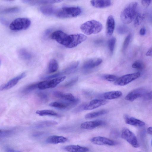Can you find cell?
<instances>
[{"label": "cell", "mask_w": 152, "mask_h": 152, "mask_svg": "<svg viewBox=\"0 0 152 152\" xmlns=\"http://www.w3.org/2000/svg\"><path fill=\"white\" fill-rule=\"evenodd\" d=\"M138 7V3L132 2L127 5L122 10L120 17L122 22L125 24L131 23L135 19Z\"/></svg>", "instance_id": "obj_1"}, {"label": "cell", "mask_w": 152, "mask_h": 152, "mask_svg": "<svg viewBox=\"0 0 152 152\" xmlns=\"http://www.w3.org/2000/svg\"><path fill=\"white\" fill-rule=\"evenodd\" d=\"M102 28L101 23L94 20L87 21L80 26L82 31L87 35L98 33L102 30Z\"/></svg>", "instance_id": "obj_2"}, {"label": "cell", "mask_w": 152, "mask_h": 152, "mask_svg": "<svg viewBox=\"0 0 152 152\" xmlns=\"http://www.w3.org/2000/svg\"><path fill=\"white\" fill-rule=\"evenodd\" d=\"M81 12V9L78 7H65L58 10L56 15L61 18H72L79 15Z\"/></svg>", "instance_id": "obj_3"}, {"label": "cell", "mask_w": 152, "mask_h": 152, "mask_svg": "<svg viewBox=\"0 0 152 152\" xmlns=\"http://www.w3.org/2000/svg\"><path fill=\"white\" fill-rule=\"evenodd\" d=\"M31 24L30 20L26 18H18L14 20L9 26L10 29L14 31H19L27 29Z\"/></svg>", "instance_id": "obj_4"}, {"label": "cell", "mask_w": 152, "mask_h": 152, "mask_svg": "<svg viewBox=\"0 0 152 152\" xmlns=\"http://www.w3.org/2000/svg\"><path fill=\"white\" fill-rule=\"evenodd\" d=\"M66 76H59L38 83V88L44 90L56 87L58 84L63 81L66 78Z\"/></svg>", "instance_id": "obj_5"}, {"label": "cell", "mask_w": 152, "mask_h": 152, "mask_svg": "<svg viewBox=\"0 0 152 152\" xmlns=\"http://www.w3.org/2000/svg\"><path fill=\"white\" fill-rule=\"evenodd\" d=\"M50 38L67 48L69 42V35L62 31L56 30L53 32L51 34Z\"/></svg>", "instance_id": "obj_6"}, {"label": "cell", "mask_w": 152, "mask_h": 152, "mask_svg": "<svg viewBox=\"0 0 152 152\" xmlns=\"http://www.w3.org/2000/svg\"><path fill=\"white\" fill-rule=\"evenodd\" d=\"M140 75L139 72L126 74L118 77L114 84L117 86H124L139 78Z\"/></svg>", "instance_id": "obj_7"}, {"label": "cell", "mask_w": 152, "mask_h": 152, "mask_svg": "<svg viewBox=\"0 0 152 152\" xmlns=\"http://www.w3.org/2000/svg\"><path fill=\"white\" fill-rule=\"evenodd\" d=\"M121 136L123 139L126 140L133 147L135 148L139 147V145L135 135L128 128H123Z\"/></svg>", "instance_id": "obj_8"}, {"label": "cell", "mask_w": 152, "mask_h": 152, "mask_svg": "<svg viewBox=\"0 0 152 152\" xmlns=\"http://www.w3.org/2000/svg\"><path fill=\"white\" fill-rule=\"evenodd\" d=\"M146 93L145 89L142 88H138L134 89L130 91L126 96L125 99L127 101L133 102L136 99L144 96Z\"/></svg>", "instance_id": "obj_9"}, {"label": "cell", "mask_w": 152, "mask_h": 152, "mask_svg": "<svg viewBox=\"0 0 152 152\" xmlns=\"http://www.w3.org/2000/svg\"><path fill=\"white\" fill-rule=\"evenodd\" d=\"M26 75V73L23 72L13 78L1 86L0 90H6L11 88L17 84L20 80L24 77Z\"/></svg>", "instance_id": "obj_10"}, {"label": "cell", "mask_w": 152, "mask_h": 152, "mask_svg": "<svg viewBox=\"0 0 152 152\" xmlns=\"http://www.w3.org/2000/svg\"><path fill=\"white\" fill-rule=\"evenodd\" d=\"M91 141L95 144L99 145H107L112 146L117 144L116 142L112 140L100 136L93 137L91 139Z\"/></svg>", "instance_id": "obj_11"}, {"label": "cell", "mask_w": 152, "mask_h": 152, "mask_svg": "<svg viewBox=\"0 0 152 152\" xmlns=\"http://www.w3.org/2000/svg\"><path fill=\"white\" fill-rule=\"evenodd\" d=\"M108 102L107 101L104 99H95L91 101L85 105L84 110H92L104 105Z\"/></svg>", "instance_id": "obj_12"}, {"label": "cell", "mask_w": 152, "mask_h": 152, "mask_svg": "<svg viewBox=\"0 0 152 152\" xmlns=\"http://www.w3.org/2000/svg\"><path fill=\"white\" fill-rule=\"evenodd\" d=\"M105 124V123L104 121L100 120H97L83 123L80 125V127L83 129L91 130L97 127L104 125Z\"/></svg>", "instance_id": "obj_13"}, {"label": "cell", "mask_w": 152, "mask_h": 152, "mask_svg": "<svg viewBox=\"0 0 152 152\" xmlns=\"http://www.w3.org/2000/svg\"><path fill=\"white\" fill-rule=\"evenodd\" d=\"M56 97L62 99L66 102H74L77 100L75 99L74 96L71 93H64L59 91H54L53 93Z\"/></svg>", "instance_id": "obj_14"}, {"label": "cell", "mask_w": 152, "mask_h": 152, "mask_svg": "<svg viewBox=\"0 0 152 152\" xmlns=\"http://www.w3.org/2000/svg\"><path fill=\"white\" fill-rule=\"evenodd\" d=\"M115 27V22L113 16H109L107 19L106 25V34L107 37H109L113 34Z\"/></svg>", "instance_id": "obj_15"}, {"label": "cell", "mask_w": 152, "mask_h": 152, "mask_svg": "<svg viewBox=\"0 0 152 152\" xmlns=\"http://www.w3.org/2000/svg\"><path fill=\"white\" fill-rule=\"evenodd\" d=\"M102 62V60L99 58L88 60L85 61L83 64V67L85 69L93 68L100 65Z\"/></svg>", "instance_id": "obj_16"}, {"label": "cell", "mask_w": 152, "mask_h": 152, "mask_svg": "<svg viewBox=\"0 0 152 152\" xmlns=\"http://www.w3.org/2000/svg\"><path fill=\"white\" fill-rule=\"evenodd\" d=\"M124 118L126 124L141 127L145 124V123L143 121L129 115H125Z\"/></svg>", "instance_id": "obj_17"}, {"label": "cell", "mask_w": 152, "mask_h": 152, "mask_svg": "<svg viewBox=\"0 0 152 152\" xmlns=\"http://www.w3.org/2000/svg\"><path fill=\"white\" fill-rule=\"evenodd\" d=\"M62 0H22V1L24 3L32 5L41 4H48L58 3L62 1Z\"/></svg>", "instance_id": "obj_18"}, {"label": "cell", "mask_w": 152, "mask_h": 152, "mask_svg": "<svg viewBox=\"0 0 152 152\" xmlns=\"http://www.w3.org/2000/svg\"><path fill=\"white\" fill-rule=\"evenodd\" d=\"M77 102H54L50 103V106L61 110L67 108L69 106L75 105Z\"/></svg>", "instance_id": "obj_19"}, {"label": "cell", "mask_w": 152, "mask_h": 152, "mask_svg": "<svg viewBox=\"0 0 152 152\" xmlns=\"http://www.w3.org/2000/svg\"><path fill=\"white\" fill-rule=\"evenodd\" d=\"M91 5L94 7L97 8H104L109 7L111 4L110 0H92L90 2Z\"/></svg>", "instance_id": "obj_20"}, {"label": "cell", "mask_w": 152, "mask_h": 152, "mask_svg": "<svg viewBox=\"0 0 152 152\" xmlns=\"http://www.w3.org/2000/svg\"><path fill=\"white\" fill-rule=\"evenodd\" d=\"M64 149L69 152H86L89 150L88 148L78 145H69L66 146Z\"/></svg>", "instance_id": "obj_21"}, {"label": "cell", "mask_w": 152, "mask_h": 152, "mask_svg": "<svg viewBox=\"0 0 152 152\" xmlns=\"http://www.w3.org/2000/svg\"><path fill=\"white\" fill-rule=\"evenodd\" d=\"M122 95V92L118 91H112L104 93L103 97L106 99L111 100L120 97Z\"/></svg>", "instance_id": "obj_22"}, {"label": "cell", "mask_w": 152, "mask_h": 152, "mask_svg": "<svg viewBox=\"0 0 152 152\" xmlns=\"http://www.w3.org/2000/svg\"><path fill=\"white\" fill-rule=\"evenodd\" d=\"M58 10L50 6H45L40 8L41 12L43 14L47 16H51L56 14Z\"/></svg>", "instance_id": "obj_23"}, {"label": "cell", "mask_w": 152, "mask_h": 152, "mask_svg": "<svg viewBox=\"0 0 152 152\" xmlns=\"http://www.w3.org/2000/svg\"><path fill=\"white\" fill-rule=\"evenodd\" d=\"M67 140V138L63 136L53 135L48 137L46 142L49 143L56 144L64 143Z\"/></svg>", "instance_id": "obj_24"}, {"label": "cell", "mask_w": 152, "mask_h": 152, "mask_svg": "<svg viewBox=\"0 0 152 152\" xmlns=\"http://www.w3.org/2000/svg\"><path fill=\"white\" fill-rule=\"evenodd\" d=\"M58 123L54 121L48 120L39 122L34 125V127L37 128H43L50 127L57 124Z\"/></svg>", "instance_id": "obj_25"}, {"label": "cell", "mask_w": 152, "mask_h": 152, "mask_svg": "<svg viewBox=\"0 0 152 152\" xmlns=\"http://www.w3.org/2000/svg\"><path fill=\"white\" fill-rule=\"evenodd\" d=\"M108 111L105 110H102L96 111L94 112L86 114L85 118L86 119H91L107 114Z\"/></svg>", "instance_id": "obj_26"}, {"label": "cell", "mask_w": 152, "mask_h": 152, "mask_svg": "<svg viewBox=\"0 0 152 152\" xmlns=\"http://www.w3.org/2000/svg\"><path fill=\"white\" fill-rule=\"evenodd\" d=\"M18 53L19 56L24 60H28L32 58L31 54L26 49L21 48L19 49L18 52Z\"/></svg>", "instance_id": "obj_27"}, {"label": "cell", "mask_w": 152, "mask_h": 152, "mask_svg": "<svg viewBox=\"0 0 152 152\" xmlns=\"http://www.w3.org/2000/svg\"><path fill=\"white\" fill-rule=\"evenodd\" d=\"M58 64L57 61L54 59H51L48 64V72L52 73L56 72L58 68Z\"/></svg>", "instance_id": "obj_28"}, {"label": "cell", "mask_w": 152, "mask_h": 152, "mask_svg": "<svg viewBox=\"0 0 152 152\" xmlns=\"http://www.w3.org/2000/svg\"><path fill=\"white\" fill-rule=\"evenodd\" d=\"M36 113L40 116H58L59 115L55 112L50 110H38L36 111Z\"/></svg>", "instance_id": "obj_29"}, {"label": "cell", "mask_w": 152, "mask_h": 152, "mask_svg": "<svg viewBox=\"0 0 152 152\" xmlns=\"http://www.w3.org/2000/svg\"><path fill=\"white\" fill-rule=\"evenodd\" d=\"M79 64L78 61L73 62L64 69L63 72L66 73L70 72L77 67Z\"/></svg>", "instance_id": "obj_30"}, {"label": "cell", "mask_w": 152, "mask_h": 152, "mask_svg": "<svg viewBox=\"0 0 152 152\" xmlns=\"http://www.w3.org/2000/svg\"><path fill=\"white\" fill-rule=\"evenodd\" d=\"M144 18L145 16L143 14L138 13L134 20V26L136 27L140 25L143 21Z\"/></svg>", "instance_id": "obj_31"}, {"label": "cell", "mask_w": 152, "mask_h": 152, "mask_svg": "<svg viewBox=\"0 0 152 152\" xmlns=\"http://www.w3.org/2000/svg\"><path fill=\"white\" fill-rule=\"evenodd\" d=\"M132 67L139 70L143 69L145 67L144 63L140 60H137L134 61L132 65Z\"/></svg>", "instance_id": "obj_32"}, {"label": "cell", "mask_w": 152, "mask_h": 152, "mask_svg": "<svg viewBox=\"0 0 152 152\" xmlns=\"http://www.w3.org/2000/svg\"><path fill=\"white\" fill-rule=\"evenodd\" d=\"M115 42L116 39L113 37L110 38L108 41V45L109 49L111 54H112L113 52Z\"/></svg>", "instance_id": "obj_33"}, {"label": "cell", "mask_w": 152, "mask_h": 152, "mask_svg": "<svg viewBox=\"0 0 152 152\" xmlns=\"http://www.w3.org/2000/svg\"><path fill=\"white\" fill-rule=\"evenodd\" d=\"M132 37L131 34H129L125 38L122 46V50L123 52H125L127 49L130 43Z\"/></svg>", "instance_id": "obj_34"}, {"label": "cell", "mask_w": 152, "mask_h": 152, "mask_svg": "<svg viewBox=\"0 0 152 152\" xmlns=\"http://www.w3.org/2000/svg\"><path fill=\"white\" fill-rule=\"evenodd\" d=\"M19 8L17 7H13L6 8L1 11L2 13H9L17 12L19 11Z\"/></svg>", "instance_id": "obj_35"}, {"label": "cell", "mask_w": 152, "mask_h": 152, "mask_svg": "<svg viewBox=\"0 0 152 152\" xmlns=\"http://www.w3.org/2000/svg\"><path fill=\"white\" fill-rule=\"evenodd\" d=\"M104 80L110 82H115L118 78L116 75L111 74H105L102 76Z\"/></svg>", "instance_id": "obj_36"}, {"label": "cell", "mask_w": 152, "mask_h": 152, "mask_svg": "<svg viewBox=\"0 0 152 152\" xmlns=\"http://www.w3.org/2000/svg\"><path fill=\"white\" fill-rule=\"evenodd\" d=\"M38 83L29 85L26 87L23 90L24 93H28L36 88H38Z\"/></svg>", "instance_id": "obj_37"}, {"label": "cell", "mask_w": 152, "mask_h": 152, "mask_svg": "<svg viewBox=\"0 0 152 152\" xmlns=\"http://www.w3.org/2000/svg\"><path fill=\"white\" fill-rule=\"evenodd\" d=\"M37 96L39 99L43 102H45L48 100L47 95L44 92H39L37 94Z\"/></svg>", "instance_id": "obj_38"}, {"label": "cell", "mask_w": 152, "mask_h": 152, "mask_svg": "<svg viewBox=\"0 0 152 152\" xmlns=\"http://www.w3.org/2000/svg\"><path fill=\"white\" fill-rule=\"evenodd\" d=\"M13 133L12 130H1L0 137H4L9 136Z\"/></svg>", "instance_id": "obj_39"}, {"label": "cell", "mask_w": 152, "mask_h": 152, "mask_svg": "<svg viewBox=\"0 0 152 152\" xmlns=\"http://www.w3.org/2000/svg\"><path fill=\"white\" fill-rule=\"evenodd\" d=\"M118 33L121 34H123L127 32L128 31V28L124 26H119L117 29Z\"/></svg>", "instance_id": "obj_40"}, {"label": "cell", "mask_w": 152, "mask_h": 152, "mask_svg": "<svg viewBox=\"0 0 152 152\" xmlns=\"http://www.w3.org/2000/svg\"><path fill=\"white\" fill-rule=\"evenodd\" d=\"M78 80V77H76L74 78L65 84V86L66 87L72 86L74 85L77 81Z\"/></svg>", "instance_id": "obj_41"}, {"label": "cell", "mask_w": 152, "mask_h": 152, "mask_svg": "<svg viewBox=\"0 0 152 152\" xmlns=\"http://www.w3.org/2000/svg\"><path fill=\"white\" fill-rule=\"evenodd\" d=\"M151 3V0H142L141 1V3L142 5L144 7H148L150 4Z\"/></svg>", "instance_id": "obj_42"}, {"label": "cell", "mask_w": 152, "mask_h": 152, "mask_svg": "<svg viewBox=\"0 0 152 152\" xmlns=\"http://www.w3.org/2000/svg\"><path fill=\"white\" fill-rule=\"evenodd\" d=\"M145 99H152V91L146 93L144 96Z\"/></svg>", "instance_id": "obj_43"}, {"label": "cell", "mask_w": 152, "mask_h": 152, "mask_svg": "<svg viewBox=\"0 0 152 152\" xmlns=\"http://www.w3.org/2000/svg\"><path fill=\"white\" fill-rule=\"evenodd\" d=\"M146 30L145 28L142 27L141 28L139 31V34L141 35H144L146 33Z\"/></svg>", "instance_id": "obj_44"}, {"label": "cell", "mask_w": 152, "mask_h": 152, "mask_svg": "<svg viewBox=\"0 0 152 152\" xmlns=\"http://www.w3.org/2000/svg\"><path fill=\"white\" fill-rule=\"evenodd\" d=\"M145 55L148 56H152V47L149 48L146 52Z\"/></svg>", "instance_id": "obj_45"}, {"label": "cell", "mask_w": 152, "mask_h": 152, "mask_svg": "<svg viewBox=\"0 0 152 152\" xmlns=\"http://www.w3.org/2000/svg\"><path fill=\"white\" fill-rule=\"evenodd\" d=\"M147 132L148 134L152 135V127H150L148 128Z\"/></svg>", "instance_id": "obj_46"}, {"label": "cell", "mask_w": 152, "mask_h": 152, "mask_svg": "<svg viewBox=\"0 0 152 152\" xmlns=\"http://www.w3.org/2000/svg\"><path fill=\"white\" fill-rule=\"evenodd\" d=\"M50 31L51 30L50 29H48L47 30L45 31L44 33V35L45 36H47L50 33Z\"/></svg>", "instance_id": "obj_47"}, {"label": "cell", "mask_w": 152, "mask_h": 152, "mask_svg": "<svg viewBox=\"0 0 152 152\" xmlns=\"http://www.w3.org/2000/svg\"><path fill=\"white\" fill-rule=\"evenodd\" d=\"M1 21L2 22V23L3 24H4V25L5 24V25L7 24V21H6L5 20L3 19H1Z\"/></svg>", "instance_id": "obj_48"}, {"label": "cell", "mask_w": 152, "mask_h": 152, "mask_svg": "<svg viewBox=\"0 0 152 152\" xmlns=\"http://www.w3.org/2000/svg\"><path fill=\"white\" fill-rule=\"evenodd\" d=\"M151 144L152 145V142H151Z\"/></svg>", "instance_id": "obj_49"}, {"label": "cell", "mask_w": 152, "mask_h": 152, "mask_svg": "<svg viewBox=\"0 0 152 152\" xmlns=\"http://www.w3.org/2000/svg\"></svg>", "instance_id": "obj_50"}]
</instances>
